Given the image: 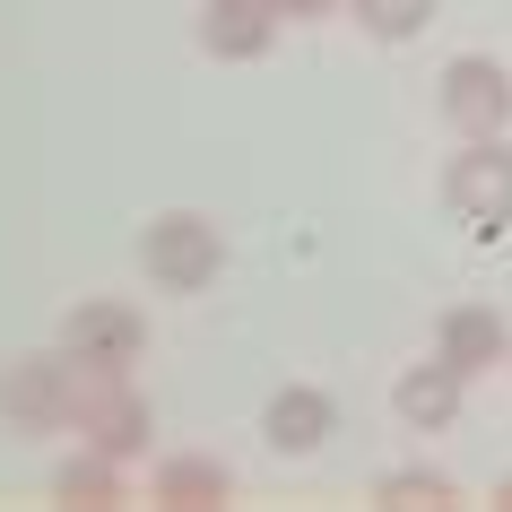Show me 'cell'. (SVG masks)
Returning <instances> with one entry per match:
<instances>
[{"instance_id": "cell-2", "label": "cell", "mask_w": 512, "mask_h": 512, "mask_svg": "<svg viewBox=\"0 0 512 512\" xmlns=\"http://www.w3.org/2000/svg\"><path fill=\"white\" fill-rule=\"evenodd\" d=\"M139 270L157 278L165 296H200V287H217V270H226V235H217L200 209H165L148 235H139Z\"/></svg>"}, {"instance_id": "cell-4", "label": "cell", "mask_w": 512, "mask_h": 512, "mask_svg": "<svg viewBox=\"0 0 512 512\" xmlns=\"http://www.w3.org/2000/svg\"><path fill=\"white\" fill-rule=\"evenodd\" d=\"M434 113L460 139H504L512 131V70L495 53H452L443 79H434Z\"/></svg>"}, {"instance_id": "cell-5", "label": "cell", "mask_w": 512, "mask_h": 512, "mask_svg": "<svg viewBox=\"0 0 512 512\" xmlns=\"http://www.w3.org/2000/svg\"><path fill=\"white\" fill-rule=\"evenodd\" d=\"M70 426L96 443V452H113V460H139L148 443H157V408L139 400V382L131 374H87V391H79V417Z\"/></svg>"}, {"instance_id": "cell-14", "label": "cell", "mask_w": 512, "mask_h": 512, "mask_svg": "<svg viewBox=\"0 0 512 512\" xmlns=\"http://www.w3.org/2000/svg\"><path fill=\"white\" fill-rule=\"evenodd\" d=\"M374 504H391V512H426V504H460V486L443 478V469H391V478L374 486Z\"/></svg>"}, {"instance_id": "cell-8", "label": "cell", "mask_w": 512, "mask_h": 512, "mask_svg": "<svg viewBox=\"0 0 512 512\" xmlns=\"http://www.w3.org/2000/svg\"><path fill=\"white\" fill-rule=\"evenodd\" d=\"M391 408H400L408 434H452L460 408H469V374L443 365V356H426V365H408V374L391 382Z\"/></svg>"}, {"instance_id": "cell-13", "label": "cell", "mask_w": 512, "mask_h": 512, "mask_svg": "<svg viewBox=\"0 0 512 512\" xmlns=\"http://www.w3.org/2000/svg\"><path fill=\"white\" fill-rule=\"evenodd\" d=\"M356 27L374 35V44H417V35L434 27V0H348Z\"/></svg>"}, {"instance_id": "cell-6", "label": "cell", "mask_w": 512, "mask_h": 512, "mask_svg": "<svg viewBox=\"0 0 512 512\" xmlns=\"http://www.w3.org/2000/svg\"><path fill=\"white\" fill-rule=\"evenodd\" d=\"M61 348L79 356L87 374H131L139 348H148V322H139L131 304H113V296H87L61 313Z\"/></svg>"}, {"instance_id": "cell-16", "label": "cell", "mask_w": 512, "mask_h": 512, "mask_svg": "<svg viewBox=\"0 0 512 512\" xmlns=\"http://www.w3.org/2000/svg\"><path fill=\"white\" fill-rule=\"evenodd\" d=\"M495 504H504V512H512V478H495Z\"/></svg>"}, {"instance_id": "cell-10", "label": "cell", "mask_w": 512, "mask_h": 512, "mask_svg": "<svg viewBox=\"0 0 512 512\" xmlns=\"http://www.w3.org/2000/svg\"><path fill=\"white\" fill-rule=\"evenodd\" d=\"M278 18L270 0H200V53L209 61H261L278 44Z\"/></svg>"}, {"instance_id": "cell-11", "label": "cell", "mask_w": 512, "mask_h": 512, "mask_svg": "<svg viewBox=\"0 0 512 512\" xmlns=\"http://www.w3.org/2000/svg\"><path fill=\"white\" fill-rule=\"evenodd\" d=\"M148 495H157L165 512H217V504H235V478H226V460H209V452H165L157 469H148Z\"/></svg>"}, {"instance_id": "cell-7", "label": "cell", "mask_w": 512, "mask_h": 512, "mask_svg": "<svg viewBox=\"0 0 512 512\" xmlns=\"http://www.w3.org/2000/svg\"><path fill=\"white\" fill-rule=\"evenodd\" d=\"M261 434H270L278 460H313L339 434V400H330L322 382H287V391H270V408H261Z\"/></svg>"}, {"instance_id": "cell-9", "label": "cell", "mask_w": 512, "mask_h": 512, "mask_svg": "<svg viewBox=\"0 0 512 512\" xmlns=\"http://www.w3.org/2000/svg\"><path fill=\"white\" fill-rule=\"evenodd\" d=\"M434 356L478 382V374H495V365H512V330H504L495 304H452V313L434 322Z\"/></svg>"}, {"instance_id": "cell-1", "label": "cell", "mask_w": 512, "mask_h": 512, "mask_svg": "<svg viewBox=\"0 0 512 512\" xmlns=\"http://www.w3.org/2000/svg\"><path fill=\"white\" fill-rule=\"evenodd\" d=\"M79 391H87V365L70 348L53 356H18V365H0V417L18 434H53L79 417Z\"/></svg>"}, {"instance_id": "cell-15", "label": "cell", "mask_w": 512, "mask_h": 512, "mask_svg": "<svg viewBox=\"0 0 512 512\" xmlns=\"http://www.w3.org/2000/svg\"><path fill=\"white\" fill-rule=\"evenodd\" d=\"M270 9H278V18H296V27H304V18H330L339 0H270Z\"/></svg>"}, {"instance_id": "cell-3", "label": "cell", "mask_w": 512, "mask_h": 512, "mask_svg": "<svg viewBox=\"0 0 512 512\" xmlns=\"http://www.w3.org/2000/svg\"><path fill=\"white\" fill-rule=\"evenodd\" d=\"M443 200L469 217L478 243H495L512 226V139H460V157L443 165Z\"/></svg>"}, {"instance_id": "cell-12", "label": "cell", "mask_w": 512, "mask_h": 512, "mask_svg": "<svg viewBox=\"0 0 512 512\" xmlns=\"http://www.w3.org/2000/svg\"><path fill=\"white\" fill-rule=\"evenodd\" d=\"M53 495H61V504H79V512H113V504H122V460L87 443V452H70L53 469Z\"/></svg>"}]
</instances>
